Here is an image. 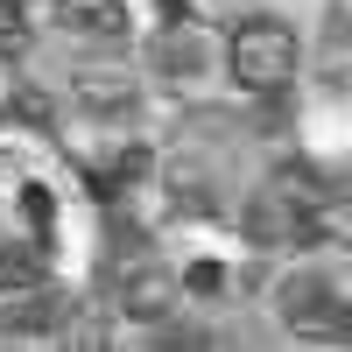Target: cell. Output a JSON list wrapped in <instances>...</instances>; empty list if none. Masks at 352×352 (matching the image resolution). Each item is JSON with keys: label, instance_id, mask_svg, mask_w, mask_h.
<instances>
[{"label": "cell", "instance_id": "obj_9", "mask_svg": "<svg viewBox=\"0 0 352 352\" xmlns=\"http://www.w3.org/2000/svg\"><path fill=\"white\" fill-rule=\"evenodd\" d=\"M21 212L36 219V226H43V240H50V219H56V197H50L43 184H28V190H21Z\"/></svg>", "mask_w": 352, "mask_h": 352}, {"label": "cell", "instance_id": "obj_7", "mask_svg": "<svg viewBox=\"0 0 352 352\" xmlns=\"http://www.w3.org/2000/svg\"><path fill=\"white\" fill-rule=\"evenodd\" d=\"M197 50H204V43L190 36V28H184V21H176V28H169V36L155 43V64H162L169 78H190V71H197Z\"/></svg>", "mask_w": 352, "mask_h": 352}, {"label": "cell", "instance_id": "obj_10", "mask_svg": "<svg viewBox=\"0 0 352 352\" xmlns=\"http://www.w3.org/2000/svg\"><path fill=\"white\" fill-rule=\"evenodd\" d=\"M184 282L197 289V296H219V289H226V268H219V261H197V268H190Z\"/></svg>", "mask_w": 352, "mask_h": 352}, {"label": "cell", "instance_id": "obj_2", "mask_svg": "<svg viewBox=\"0 0 352 352\" xmlns=\"http://www.w3.org/2000/svg\"><path fill=\"white\" fill-rule=\"evenodd\" d=\"M282 317L303 338H345V289L324 282V275H296L282 289Z\"/></svg>", "mask_w": 352, "mask_h": 352}, {"label": "cell", "instance_id": "obj_3", "mask_svg": "<svg viewBox=\"0 0 352 352\" xmlns=\"http://www.w3.org/2000/svg\"><path fill=\"white\" fill-rule=\"evenodd\" d=\"M50 282H43V261L21 254V247H0V324H28L43 310Z\"/></svg>", "mask_w": 352, "mask_h": 352}, {"label": "cell", "instance_id": "obj_5", "mask_svg": "<svg viewBox=\"0 0 352 352\" xmlns=\"http://www.w3.org/2000/svg\"><path fill=\"white\" fill-rule=\"evenodd\" d=\"M56 21L85 43H120L127 36V0H56Z\"/></svg>", "mask_w": 352, "mask_h": 352}, {"label": "cell", "instance_id": "obj_6", "mask_svg": "<svg viewBox=\"0 0 352 352\" xmlns=\"http://www.w3.org/2000/svg\"><path fill=\"white\" fill-rule=\"evenodd\" d=\"M169 296H176L169 268H162V261H141V268L127 275V289H120V310H127V317H141V324H155V317L169 310Z\"/></svg>", "mask_w": 352, "mask_h": 352}, {"label": "cell", "instance_id": "obj_8", "mask_svg": "<svg viewBox=\"0 0 352 352\" xmlns=\"http://www.w3.org/2000/svg\"><path fill=\"white\" fill-rule=\"evenodd\" d=\"M28 56V14L21 0H0V64H21Z\"/></svg>", "mask_w": 352, "mask_h": 352}, {"label": "cell", "instance_id": "obj_4", "mask_svg": "<svg viewBox=\"0 0 352 352\" xmlns=\"http://www.w3.org/2000/svg\"><path fill=\"white\" fill-rule=\"evenodd\" d=\"M71 85H78V99H85L92 120H127V113L141 106V85L127 71H113V64H78Z\"/></svg>", "mask_w": 352, "mask_h": 352}, {"label": "cell", "instance_id": "obj_11", "mask_svg": "<svg viewBox=\"0 0 352 352\" xmlns=\"http://www.w3.org/2000/svg\"><path fill=\"white\" fill-rule=\"evenodd\" d=\"M14 106H21V120H28V127H50V99H43V92H21Z\"/></svg>", "mask_w": 352, "mask_h": 352}, {"label": "cell", "instance_id": "obj_1", "mask_svg": "<svg viewBox=\"0 0 352 352\" xmlns=\"http://www.w3.org/2000/svg\"><path fill=\"white\" fill-rule=\"evenodd\" d=\"M226 64H232V78L247 85V92H282L289 78H296V28L289 21H275V14H254V21H240L232 28V43H226Z\"/></svg>", "mask_w": 352, "mask_h": 352}]
</instances>
